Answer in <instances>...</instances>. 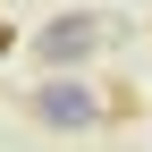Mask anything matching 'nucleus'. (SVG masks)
<instances>
[{
    "label": "nucleus",
    "instance_id": "nucleus-1",
    "mask_svg": "<svg viewBox=\"0 0 152 152\" xmlns=\"http://www.w3.org/2000/svg\"><path fill=\"white\" fill-rule=\"evenodd\" d=\"M110 9H68V17H51L42 34H34V59L42 68H76V59H93V51H110Z\"/></svg>",
    "mask_w": 152,
    "mask_h": 152
},
{
    "label": "nucleus",
    "instance_id": "nucleus-2",
    "mask_svg": "<svg viewBox=\"0 0 152 152\" xmlns=\"http://www.w3.org/2000/svg\"><path fill=\"white\" fill-rule=\"evenodd\" d=\"M26 110H34V118H42V127H93V118H102V102H93V93L76 85V76H51V85L34 93Z\"/></svg>",
    "mask_w": 152,
    "mask_h": 152
}]
</instances>
